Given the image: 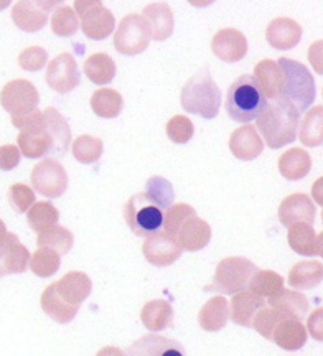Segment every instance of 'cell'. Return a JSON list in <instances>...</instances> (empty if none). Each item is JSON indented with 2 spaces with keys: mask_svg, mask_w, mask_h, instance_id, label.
<instances>
[{
  "mask_svg": "<svg viewBox=\"0 0 323 356\" xmlns=\"http://www.w3.org/2000/svg\"><path fill=\"white\" fill-rule=\"evenodd\" d=\"M73 155L81 163H96L104 150L103 140L92 136H79L72 145Z\"/></svg>",
  "mask_w": 323,
  "mask_h": 356,
  "instance_id": "obj_40",
  "label": "cell"
},
{
  "mask_svg": "<svg viewBox=\"0 0 323 356\" xmlns=\"http://www.w3.org/2000/svg\"><path fill=\"white\" fill-rule=\"evenodd\" d=\"M142 252L152 266L157 267H167L172 266L176 259H180L181 248L172 239L170 236L163 233V231H157V233L147 236L144 241Z\"/></svg>",
  "mask_w": 323,
  "mask_h": 356,
  "instance_id": "obj_15",
  "label": "cell"
},
{
  "mask_svg": "<svg viewBox=\"0 0 323 356\" xmlns=\"http://www.w3.org/2000/svg\"><path fill=\"white\" fill-rule=\"evenodd\" d=\"M267 307H272L284 318L302 320L308 314L310 304H308V299L302 292L284 291L282 289V291L274 293L272 297H269Z\"/></svg>",
  "mask_w": 323,
  "mask_h": 356,
  "instance_id": "obj_23",
  "label": "cell"
},
{
  "mask_svg": "<svg viewBox=\"0 0 323 356\" xmlns=\"http://www.w3.org/2000/svg\"><path fill=\"white\" fill-rule=\"evenodd\" d=\"M258 270V266L246 257H226L216 267L213 284L208 287V291L221 292L223 296H234L247 291L252 275Z\"/></svg>",
  "mask_w": 323,
  "mask_h": 356,
  "instance_id": "obj_9",
  "label": "cell"
},
{
  "mask_svg": "<svg viewBox=\"0 0 323 356\" xmlns=\"http://www.w3.org/2000/svg\"><path fill=\"white\" fill-rule=\"evenodd\" d=\"M60 213L50 202H38L35 203L28 211H26V221H28L30 228L35 233H42L51 226L58 225Z\"/></svg>",
  "mask_w": 323,
  "mask_h": 356,
  "instance_id": "obj_37",
  "label": "cell"
},
{
  "mask_svg": "<svg viewBox=\"0 0 323 356\" xmlns=\"http://www.w3.org/2000/svg\"><path fill=\"white\" fill-rule=\"evenodd\" d=\"M96 356H127L121 348H116V346H104L97 351Z\"/></svg>",
  "mask_w": 323,
  "mask_h": 356,
  "instance_id": "obj_51",
  "label": "cell"
},
{
  "mask_svg": "<svg viewBox=\"0 0 323 356\" xmlns=\"http://www.w3.org/2000/svg\"><path fill=\"white\" fill-rule=\"evenodd\" d=\"M279 220L285 228L294 225H310L315 221V204L304 193H294L284 198L279 207Z\"/></svg>",
  "mask_w": 323,
  "mask_h": 356,
  "instance_id": "obj_16",
  "label": "cell"
},
{
  "mask_svg": "<svg viewBox=\"0 0 323 356\" xmlns=\"http://www.w3.org/2000/svg\"><path fill=\"white\" fill-rule=\"evenodd\" d=\"M252 78L259 84L260 91L265 96V99H279L282 92V84H284V76H282L281 66L274 60H263L256 65L254 74Z\"/></svg>",
  "mask_w": 323,
  "mask_h": 356,
  "instance_id": "obj_26",
  "label": "cell"
},
{
  "mask_svg": "<svg viewBox=\"0 0 323 356\" xmlns=\"http://www.w3.org/2000/svg\"><path fill=\"white\" fill-rule=\"evenodd\" d=\"M144 193L147 195L152 202H156L163 211H167L168 208L172 207V203H174V198H175L174 186H172L170 181L163 177L149 178Z\"/></svg>",
  "mask_w": 323,
  "mask_h": 356,
  "instance_id": "obj_42",
  "label": "cell"
},
{
  "mask_svg": "<svg viewBox=\"0 0 323 356\" xmlns=\"http://www.w3.org/2000/svg\"><path fill=\"white\" fill-rule=\"evenodd\" d=\"M79 19L73 7L60 6L51 15V32L58 37H72L78 32Z\"/></svg>",
  "mask_w": 323,
  "mask_h": 356,
  "instance_id": "obj_41",
  "label": "cell"
},
{
  "mask_svg": "<svg viewBox=\"0 0 323 356\" xmlns=\"http://www.w3.org/2000/svg\"><path fill=\"white\" fill-rule=\"evenodd\" d=\"M267 307L263 297L256 296L249 291H242L234 293L231 302H229V317L240 327H252V320L256 314Z\"/></svg>",
  "mask_w": 323,
  "mask_h": 356,
  "instance_id": "obj_22",
  "label": "cell"
},
{
  "mask_svg": "<svg viewBox=\"0 0 323 356\" xmlns=\"http://www.w3.org/2000/svg\"><path fill=\"white\" fill-rule=\"evenodd\" d=\"M127 356H185V350L176 340L149 333L127 348Z\"/></svg>",
  "mask_w": 323,
  "mask_h": 356,
  "instance_id": "obj_19",
  "label": "cell"
},
{
  "mask_svg": "<svg viewBox=\"0 0 323 356\" xmlns=\"http://www.w3.org/2000/svg\"><path fill=\"white\" fill-rule=\"evenodd\" d=\"M193 215H197V211H194L193 207H190L187 203H176L174 207H170L167 210L165 216H163V233L174 239L176 231H179L181 225H183V221Z\"/></svg>",
  "mask_w": 323,
  "mask_h": 356,
  "instance_id": "obj_43",
  "label": "cell"
},
{
  "mask_svg": "<svg viewBox=\"0 0 323 356\" xmlns=\"http://www.w3.org/2000/svg\"><path fill=\"white\" fill-rule=\"evenodd\" d=\"M272 340L282 350L297 351L307 343V328L300 320H281L274 328Z\"/></svg>",
  "mask_w": 323,
  "mask_h": 356,
  "instance_id": "obj_27",
  "label": "cell"
},
{
  "mask_svg": "<svg viewBox=\"0 0 323 356\" xmlns=\"http://www.w3.org/2000/svg\"><path fill=\"white\" fill-rule=\"evenodd\" d=\"M73 10H76L78 19L81 20L79 26L88 38L104 40L114 32L116 19L99 0H76Z\"/></svg>",
  "mask_w": 323,
  "mask_h": 356,
  "instance_id": "obj_11",
  "label": "cell"
},
{
  "mask_svg": "<svg viewBox=\"0 0 323 356\" xmlns=\"http://www.w3.org/2000/svg\"><path fill=\"white\" fill-rule=\"evenodd\" d=\"M20 150L17 145L6 144L0 147V170H12L20 163Z\"/></svg>",
  "mask_w": 323,
  "mask_h": 356,
  "instance_id": "obj_48",
  "label": "cell"
},
{
  "mask_svg": "<svg viewBox=\"0 0 323 356\" xmlns=\"http://www.w3.org/2000/svg\"><path fill=\"white\" fill-rule=\"evenodd\" d=\"M229 150L240 160H254L258 159L264 150V142L260 139L258 129L251 124H246L236 129L229 137Z\"/></svg>",
  "mask_w": 323,
  "mask_h": 356,
  "instance_id": "obj_21",
  "label": "cell"
},
{
  "mask_svg": "<svg viewBox=\"0 0 323 356\" xmlns=\"http://www.w3.org/2000/svg\"><path fill=\"white\" fill-rule=\"evenodd\" d=\"M267 106V99L251 74H241L228 89L224 108L233 121L249 124L258 119Z\"/></svg>",
  "mask_w": 323,
  "mask_h": 356,
  "instance_id": "obj_5",
  "label": "cell"
},
{
  "mask_svg": "<svg viewBox=\"0 0 323 356\" xmlns=\"http://www.w3.org/2000/svg\"><path fill=\"white\" fill-rule=\"evenodd\" d=\"M282 289H284V277L274 273V270H258L252 275L249 286H247V291L263 297V299L272 297L274 293L282 291Z\"/></svg>",
  "mask_w": 323,
  "mask_h": 356,
  "instance_id": "obj_38",
  "label": "cell"
},
{
  "mask_svg": "<svg viewBox=\"0 0 323 356\" xmlns=\"http://www.w3.org/2000/svg\"><path fill=\"white\" fill-rule=\"evenodd\" d=\"M0 104L10 114L12 126L25 129L40 118L38 89L28 79H12L0 92Z\"/></svg>",
  "mask_w": 323,
  "mask_h": 356,
  "instance_id": "obj_4",
  "label": "cell"
},
{
  "mask_svg": "<svg viewBox=\"0 0 323 356\" xmlns=\"http://www.w3.org/2000/svg\"><path fill=\"white\" fill-rule=\"evenodd\" d=\"M211 50L224 63H236L246 56L247 40L240 30L223 29L213 37Z\"/></svg>",
  "mask_w": 323,
  "mask_h": 356,
  "instance_id": "obj_17",
  "label": "cell"
},
{
  "mask_svg": "<svg viewBox=\"0 0 323 356\" xmlns=\"http://www.w3.org/2000/svg\"><path fill=\"white\" fill-rule=\"evenodd\" d=\"M58 2H38V0H19L12 7V20L24 32H40L48 24V15Z\"/></svg>",
  "mask_w": 323,
  "mask_h": 356,
  "instance_id": "obj_13",
  "label": "cell"
},
{
  "mask_svg": "<svg viewBox=\"0 0 323 356\" xmlns=\"http://www.w3.org/2000/svg\"><path fill=\"white\" fill-rule=\"evenodd\" d=\"M323 279V266L318 261L297 262L289 273V286L297 291H310Z\"/></svg>",
  "mask_w": 323,
  "mask_h": 356,
  "instance_id": "obj_31",
  "label": "cell"
},
{
  "mask_svg": "<svg viewBox=\"0 0 323 356\" xmlns=\"http://www.w3.org/2000/svg\"><path fill=\"white\" fill-rule=\"evenodd\" d=\"M33 188L47 198H60L68 188V173L60 162L53 159H45L38 162L32 170Z\"/></svg>",
  "mask_w": 323,
  "mask_h": 356,
  "instance_id": "obj_12",
  "label": "cell"
},
{
  "mask_svg": "<svg viewBox=\"0 0 323 356\" xmlns=\"http://www.w3.org/2000/svg\"><path fill=\"white\" fill-rule=\"evenodd\" d=\"M229 318V304L223 296L211 297L198 314V323L206 332H220L226 327Z\"/></svg>",
  "mask_w": 323,
  "mask_h": 356,
  "instance_id": "obj_28",
  "label": "cell"
},
{
  "mask_svg": "<svg viewBox=\"0 0 323 356\" xmlns=\"http://www.w3.org/2000/svg\"><path fill=\"white\" fill-rule=\"evenodd\" d=\"M174 239L181 251H201L211 241V228L205 220L193 215L183 221Z\"/></svg>",
  "mask_w": 323,
  "mask_h": 356,
  "instance_id": "obj_18",
  "label": "cell"
},
{
  "mask_svg": "<svg viewBox=\"0 0 323 356\" xmlns=\"http://www.w3.org/2000/svg\"><path fill=\"white\" fill-rule=\"evenodd\" d=\"M7 233H8V231H7V228H6V225H3V221L0 220V241H2V239L6 238Z\"/></svg>",
  "mask_w": 323,
  "mask_h": 356,
  "instance_id": "obj_52",
  "label": "cell"
},
{
  "mask_svg": "<svg viewBox=\"0 0 323 356\" xmlns=\"http://www.w3.org/2000/svg\"><path fill=\"white\" fill-rule=\"evenodd\" d=\"M322 309H317L313 314L308 317V330H310V335L313 338H317L318 341L322 340L323 335H322Z\"/></svg>",
  "mask_w": 323,
  "mask_h": 356,
  "instance_id": "obj_49",
  "label": "cell"
},
{
  "mask_svg": "<svg viewBox=\"0 0 323 356\" xmlns=\"http://www.w3.org/2000/svg\"><path fill=\"white\" fill-rule=\"evenodd\" d=\"M8 203L13 211L25 213L35 204V191L28 185L15 184L8 188Z\"/></svg>",
  "mask_w": 323,
  "mask_h": 356,
  "instance_id": "obj_46",
  "label": "cell"
},
{
  "mask_svg": "<svg viewBox=\"0 0 323 356\" xmlns=\"http://www.w3.org/2000/svg\"><path fill=\"white\" fill-rule=\"evenodd\" d=\"M8 239H10V233H7L6 238L0 241V277H6V275H8L6 267H3V254H6V248L8 244Z\"/></svg>",
  "mask_w": 323,
  "mask_h": 356,
  "instance_id": "obj_50",
  "label": "cell"
},
{
  "mask_svg": "<svg viewBox=\"0 0 323 356\" xmlns=\"http://www.w3.org/2000/svg\"><path fill=\"white\" fill-rule=\"evenodd\" d=\"M312 159L300 147L289 149L279 159V172L287 180H300L310 172Z\"/></svg>",
  "mask_w": 323,
  "mask_h": 356,
  "instance_id": "obj_30",
  "label": "cell"
},
{
  "mask_svg": "<svg viewBox=\"0 0 323 356\" xmlns=\"http://www.w3.org/2000/svg\"><path fill=\"white\" fill-rule=\"evenodd\" d=\"M163 216H165V211L156 202H152L144 191L131 197L124 207L126 225L140 238H147V236L160 231Z\"/></svg>",
  "mask_w": 323,
  "mask_h": 356,
  "instance_id": "obj_8",
  "label": "cell"
},
{
  "mask_svg": "<svg viewBox=\"0 0 323 356\" xmlns=\"http://www.w3.org/2000/svg\"><path fill=\"white\" fill-rule=\"evenodd\" d=\"M73 244H74V236L72 231L63 228V226L60 225H55L51 226V228L42 231V233H38V238H37L38 248L51 249V251H55L56 254L60 256L68 254V252L73 249Z\"/></svg>",
  "mask_w": 323,
  "mask_h": 356,
  "instance_id": "obj_34",
  "label": "cell"
},
{
  "mask_svg": "<svg viewBox=\"0 0 323 356\" xmlns=\"http://www.w3.org/2000/svg\"><path fill=\"white\" fill-rule=\"evenodd\" d=\"M150 26L140 13H129L121 20L114 35V48L121 55H139L150 44Z\"/></svg>",
  "mask_w": 323,
  "mask_h": 356,
  "instance_id": "obj_10",
  "label": "cell"
},
{
  "mask_svg": "<svg viewBox=\"0 0 323 356\" xmlns=\"http://www.w3.org/2000/svg\"><path fill=\"white\" fill-rule=\"evenodd\" d=\"M30 252L24 244L19 241L17 234L10 233V239L6 248V254H3V267H6L7 274H22L28 269Z\"/></svg>",
  "mask_w": 323,
  "mask_h": 356,
  "instance_id": "obj_36",
  "label": "cell"
},
{
  "mask_svg": "<svg viewBox=\"0 0 323 356\" xmlns=\"http://www.w3.org/2000/svg\"><path fill=\"white\" fill-rule=\"evenodd\" d=\"M91 279L79 270H72L42 293V309L58 323H69L76 317L79 307L91 296Z\"/></svg>",
  "mask_w": 323,
  "mask_h": 356,
  "instance_id": "obj_2",
  "label": "cell"
},
{
  "mask_svg": "<svg viewBox=\"0 0 323 356\" xmlns=\"http://www.w3.org/2000/svg\"><path fill=\"white\" fill-rule=\"evenodd\" d=\"M48 61V53L42 47H28L19 55V65L25 71H40L45 68Z\"/></svg>",
  "mask_w": 323,
  "mask_h": 356,
  "instance_id": "obj_47",
  "label": "cell"
},
{
  "mask_svg": "<svg viewBox=\"0 0 323 356\" xmlns=\"http://www.w3.org/2000/svg\"><path fill=\"white\" fill-rule=\"evenodd\" d=\"M140 320L150 332H162L174 323V309L167 300H150L142 307Z\"/></svg>",
  "mask_w": 323,
  "mask_h": 356,
  "instance_id": "obj_29",
  "label": "cell"
},
{
  "mask_svg": "<svg viewBox=\"0 0 323 356\" xmlns=\"http://www.w3.org/2000/svg\"><path fill=\"white\" fill-rule=\"evenodd\" d=\"M281 320L287 318L282 317V315L279 314L277 310H274L272 307H264L263 310H259L258 314H256L254 320H252V327H254V330L258 332L259 335L267 338V340H272L274 328H276V325L281 322Z\"/></svg>",
  "mask_w": 323,
  "mask_h": 356,
  "instance_id": "obj_45",
  "label": "cell"
},
{
  "mask_svg": "<svg viewBox=\"0 0 323 356\" xmlns=\"http://www.w3.org/2000/svg\"><path fill=\"white\" fill-rule=\"evenodd\" d=\"M300 38H302V26L287 17L274 19L265 29V40L276 50H290L297 47Z\"/></svg>",
  "mask_w": 323,
  "mask_h": 356,
  "instance_id": "obj_20",
  "label": "cell"
},
{
  "mask_svg": "<svg viewBox=\"0 0 323 356\" xmlns=\"http://www.w3.org/2000/svg\"><path fill=\"white\" fill-rule=\"evenodd\" d=\"M194 134V126L187 115H175L167 122V136L175 144H187Z\"/></svg>",
  "mask_w": 323,
  "mask_h": 356,
  "instance_id": "obj_44",
  "label": "cell"
},
{
  "mask_svg": "<svg viewBox=\"0 0 323 356\" xmlns=\"http://www.w3.org/2000/svg\"><path fill=\"white\" fill-rule=\"evenodd\" d=\"M84 73L94 84L104 86L116 76V61L108 53H94L84 61Z\"/></svg>",
  "mask_w": 323,
  "mask_h": 356,
  "instance_id": "obj_32",
  "label": "cell"
},
{
  "mask_svg": "<svg viewBox=\"0 0 323 356\" xmlns=\"http://www.w3.org/2000/svg\"><path fill=\"white\" fill-rule=\"evenodd\" d=\"M81 81L78 63L72 53H61L53 58L51 63L47 68V83L53 91L66 95L72 92Z\"/></svg>",
  "mask_w": 323,
  "mask_h": 356,
  "instance_id": "obj_14",
  "label": "cell"
},
{
  "mask_svg": "<svg viewBox=\"0 0 323 356\" xmlns=\"http://www.w3.org/2000/svg\"><path fill=\"white\" fill-rule=\"evenodd\" d=\"M287 241L292 251L302 256H323L322 234L315 233L310 225H294L289 228Z\"/></svg>",
  "mask_w": 323,
  "mask_h": 356,
  "instance_id": "obj_25",
  "label": "cell"
},
{
  "mask_svg": "<svg viewBox=\"0 0 323 356\" xmlns=\"http://www.w3.org/2000/svg\"><path fill=\"white\" fill-rule=\"evenodd\" d=\"M323 108L315 106L305 114L302 124H299L300 142L307 147H318L323 142Z\"/></svg>",
  "mask_w": 323,
  "mask_h": 356,
  "instance_id": "obj_35",
  "label": "cell"
},
{
  "mask_svg": "<svg viewBox=\"0 0 323 356\" xmlns=\"http://www.w3.org/2000/svg\"><path fill=\"white\" fill-rule=\"evenodd\" d=\"M180 101L187 113L201 115L203 119H213L221 108V91L215 79L203 71L185 83Z\"/></svg>",
  "mask_w": 323,
  "mask_h": 356,
  "instance_id": "obj_7",
  "label": "cell"
},
{
  "mask_svg": "<svg viewBox=\"0 0 323 356\" xmlns=\"http://www.w3.org/2000/svg\"><path fill=\"white\" fill-rule=\"evenodd\" d=\"M72 142V129L55 108H48L30 126L22 129L17 144L26 159H43L47 155H65Z\"/></svg>",
  "mask_w": 323,
  "mask_h": 356,
  "instance_id": "obj_1",
  "label": "cell"
},
{
  "mask_svg": "<svg viewBox=\"0 0 323 356\" xmlns=\"http://www.w3.org/2000/svg\"><path fill=\"white\" fill-rule=\"evenodd\" d=\"M277 65L281 66L282 76H284L279 99L290 102L299 113H305L313 104L317 96V86L312 73L307 70V66L290 58H281Z\"/></svg>",
  "mask_w": 323,
  "mask_h": 356,
  "instance_id": "obj_6",
  "label": "cell"
},
{
  "mask_svg": "<svg viewBox=\"0 0 323 356\" xmlns=\"http://www.w3.org/2000/svg\"><path fill=\"white\" fill-rule=\"evenodd\" d=\"M124 108V99L121 92L116 89L103 88L97 89L91 96V109L94 111L96 115L104 119H114L121 114Z\"/></svg>",
  "mask_w": 323,
  "mask_h": 356,
  "instance_id": "obj_33",
  "label": "cell"
},
{
  "mask_svg": "<svg viewBox=\"0 0 323 356\" xmlns=\"http://www.w3.org/2000/svg\"><path fill=\"white\" fill-rule=\"evenodd\" d=\"M61 266V256L56 254L55 251L45 248H38L33 252V256H30L28 267L32 269V273L38 277H51L53 274L58 273Z\"/></svg>",
  "mask_w": 323,
  "mask_h": 356,
  "instance_id": "obj_39",
  "label": "cell"
},
{
  "mask_svg": "<svg viewBox=\"0 0 323 356\" xmlns=\"http://www.w3.org/2000/svg\"><path fill=\"white\" fill-rule=\"evenodd\" d=\"M300 113L290 102L276 99L256 119V129H259L260 139L271 149H281L297 139Z\"/></svg>",
  "mask_w": 323,
  "mask_h": 356,
  "instance_id": "obj_3",
  "label": "cell"
},
{
  "mask_svg": "<svg viewBox=\"0 0 323 356\" xmlns=\"http://www.w3.org/2000/svg\"><path fill=\"white\" fill-rule=\"evenodd\" d=\"M144 19L147 20L150 26V35L157 42H163V40L170 38L174 33V12L168 3L165 2H156L149 3L144 8Z\"/></svg>",
  "mask_w": 323,
  "mask_h": 356,
  "instance_id": "obj_24",
  "label": "cell"
}]
</instances>
